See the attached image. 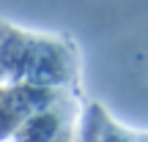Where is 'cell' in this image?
Wrapping results in <instances>:
<instances>
[{
  "label": "cell",
  "mask_w": 148,
  "mask_h": 142,
  "mask_svg": "<svg viewBox=\"0 0 148 142\" xmlns=\"http://www.w3.org/2000/svg\"><path fill=\"white\" fill-rule=\"evenodd\" d=\"M5 33H8V25H3V22H0V41H3V36Z\"/></svg>",
  "instance_id": "cell-5"
},
{
  "label": "cell",
  "mask_w": 148,
  "mask_h": 142,
  "mask_svg": "<svg viewBox=\"0 0 148 142\" xmlns=\"http://www.w3.org/2000/svg\"><path fill=\"white\" fill-rule=\"evenodd\" d=\"M30 33H22L8 27V33L0 41V79H11V82H22L25 74V60L30 52Z\"/></svg>",
  "instance_id": "cell-2"
},
{
  "label": "cell",
  "mask_w": 148,
  "mask_h": 142,
  "mask_svg": "<svg viewBox=\"0 0 148 142\" xmlns=\"http://www.w3.org/2000/svg\"><path fill=\"white\" fill-rule=\"evenodd\" d=\"M63 120L66 118L55 107L36 112V115H27L14 131V142H52L58 137V131L63 128Z\"/></svg>",
  "instance_id": "cell-3"
},
{
  "label": "cell",
  "mask_w": 148,
  "mask_h": 142,
  "mask_svg": "<svg viewBox=\"0 0 148 142\" xmlns=\"http://www.w3.org/2000/svg\"><path fill=\"white\" fill-rule=\"evenodd\" d=\"M74 77H77V58L63 41L47 36L30 38V52H27L25 74H22L25 85L58 90V85L71 82Z\"/></svg>",
  "instance_id": "cell-1"
},
{
  "label": "cell",
  "mask_w": 148,
  "mask_h": 142,
  "mask_svg": "<svg viewBox=\"0 0 148 142\" xmlns=\"http://www.w3.org/2000/svg\"><path fill=\"white\" fill-rule=\"evenodd\" d=\"M25 118L27 115L22 112L14 90H11L8 85H0V142L14 137V131L19 128V123L25 120Z\"/></svg>",
  "instance_id": "cell-4"
}]
</instances>
